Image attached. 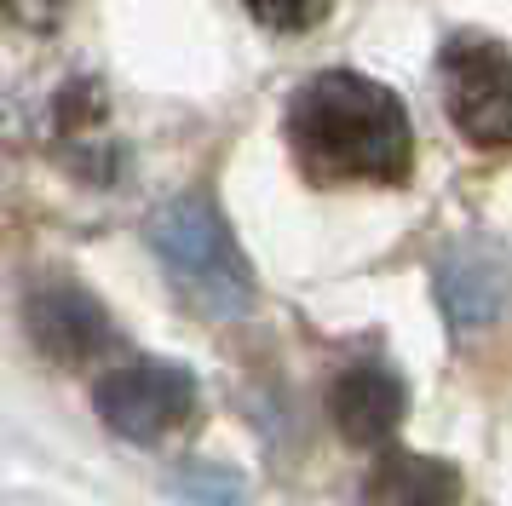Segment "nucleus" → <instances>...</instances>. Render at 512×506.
I'll list each match as a JSON object with an SVG mask.
<instances>
[{"label": "nucleus", "mask_w": 512, "mask_h": 506, "mask_svg": "<svg viewBox=\"0 0 512 506\" xmlns=\"http://www.w3.org/2000/svg\"><path fill=\"white\" fill-rule=\"evenodd\" d=\"M288 144L317 184H403L415 167L403 98L357 69H323L294 92Z\"/></svg>", "instance_id": "obj_1"}, {"label": "nucleus", "mask_w": 512, "mask_h": 506, "mask_svg": "<svg viewBox=\"0 0 512 506\" xmlns=\"http://www.w3.org/2000/svg\"><path fill=\"white\" fill-rule=\"evenodd\" d=\"M150 248L162 271L185 288V299L208 317H242L254 311V271L236 248L231 225L219 219L208 196H173L150 213Z\"/></svg>", "instance_id": "obj_2"}, {"label": "nucleus", "mask_w": 512, "mask_h": 506, "mask_svg": "<svg viewBox=\"0 0 512 506\" xmlns=\"http://www.w3.org/2000/svg\"><path fill=\"white\" fill-rule=\"evenodd\" d=\"M93 409L127 443H162L196 414V374L179 363H127L93 386Z\"/></svg>", "instance_id": "obj_3"}, {"label": "nucleus", "mask_w": 512, "mask_h": 506, "mask_svg": "<svg viewBox=\"0 0 512 506\" xmlns=\"http://www.w3.org/2000/svg\"><path fill=\"white\" fill-rule=\"evenodd\" d=\"M443 92L449 121L478 150H512V46L501 41H455L443 52Z\"/></svg>", "instance_id": "obj_4"}, {"label": "nucleus", "mask_w": 512, "mask_h": 506, "mask_svg": "<svg viewBox=\"0 0 512 506\" xmlns=\"http://www.w3.org/2000/svg\"><path fill=\"white\" fill-rule=\"evenodd\" d=\"M24 328L52 363H87L110 345V311L81 282H35L24 299Z\"/></svg>", "instance_id": "obj_5"}, {"label": "nucleus", "mask_w": 512, "mask_h": 506, "mask_svg": "<svg viewBox=\"0 0 512 506\" xmlns=\"http://www.w3.org/2000/svg\"><path fill=\"white\" fill-rule=\"evenodd\" d=\"M512 271L489 242H455L438 265V305L455 334H472L507 311Z\"/></svg>", "instance_id": "obj_6"}, {"label": "nucleus", "mask_w": 512, "mask_h": 506, "mask_svg": "<svg viewBox=\"0 0 512 506\" xmlns=\"http://www.w3.org/2000/svg\"><path fill=\"white\" fill-rule=\"evenodd\" d=\"M403 409H409L403 380L392 368H374V363L346 368L334 380V397H328V414H334L346 443H386L403 426Z\"/></svg>", "instance_id": "obj_7"}, {"label": "nucleus", "mask_w": 512, "mask_h": 506, "mask_svg": "<svg viewBox=\"0 0 512 506\" xmlns=\"http://www.w3.org/2000/svg\"><path fill=\"white\" fill-rule=\"evenodd\" d=\"M369 506H461V472L438 455L392 449L363 483Z\"/></svg>", "instance_id": "obj_8"}, {"label": "nucleus", "mask_w": 512, "mask_h": 506, "mask_svg": "<svg viewBox=\"0 0 512 506\" xmlns=\"http://www.w3.org/2000/svg\"><path fill=\"white\" fill-rule=\"evenodd\" d=\"M328 6L334 0H248V12L259 23H271V29H288V35H300V29H317L328 18Z\"/></svg>", "instance_id": "obj_9"}, {"label": "nucleus", "mask_w": 512, "mask_h": 506, "mask_svg": "<svg viewBox=\"0 0 512 506\" xmlns=\"http://www.w3.org/2000/svg\"><path fill=\"white\" fill-rule=\"evenodd\" d=\"M64 6L70 0H0V18L18 23V29H52L64 18Z\"/></svg>", "instance_id": "obj_10"}, {"label": "nucleus", "mask_w": 512, "mask_h": 506, "mask_svg": "<svg viewBox=\"0 0 512 506\" xmlns=\"http://www.w3.org/2000/svg\"><path fill=\"white\" fill-rule=\"evenodd\" d=\"M179 489H185V495H202V501H236V495H242V483H236L231 472H208V466L179 472Z\"/></svg>", "instance_id": "obj_11"}]
</instances>
